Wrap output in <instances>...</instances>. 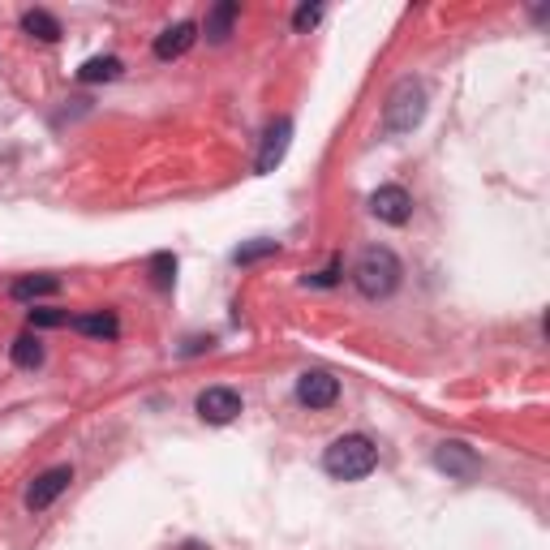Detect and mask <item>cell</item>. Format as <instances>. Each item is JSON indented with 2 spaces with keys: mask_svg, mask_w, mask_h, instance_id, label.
<instances>
[{
  "mask_svg": "<svg viewBox=\"0 0 550 550\" xmlns=\"http://www.w3.org/2000/svg\"><path fill=\"white\" fill-rule=\"evenodd\" d=\"M379 465V447H374L370 434H340L336 443L323 452V469L336 477V482H361Z\"/></svg>",
  "mask_w": 550,
  "mask_h": 550,
  "instance_id": "1",
  "label": "cell"
},
{
  "mask_svg": "<svg viewBox=\"0 0 550 550\" xmlns=\"http://www.w3.org/2000/svg\"><path fill=\"white\" fill-rule=\"evenodd\" d=\"M400 275H404L400 258L387 250V245H370V250H361L357 267H353V284H357L361 297L383 301V297H392L400 288Z\"/></svg>",
  "mask_w": 550,
  "mask_h": 550,
  "instance_id": "2",
  "label": "cell"
},
{
  "mask_svg": "<svg viewBox=\"0 0 550 550\" xmlns=\"http://www.w3.org/2000/svg\"><path fill=\"white\" fill-rule=\"evenodd\" d=\"M422 117H426V86L413 78L396 82V91L383 104V129L387 134H409V129L422 125Z\"/></svg>",
  "mask_w": 550,
  "mask_h": 550,
  "instance_id": "3",
  "label": "cell"
},
{
  "mask_svg": "<svg viewBox=\"0 0 550 550\" xmlns=\"http://www.w3.org/2000/svg\"><path fill=\"white\" fill-rule=\"evenodd\" d=\"M69 482H74V469L69 465H52L43 469L31 486H26V512H48L56 499L69 490Z\"/></svg>",
  "mask_w": 550,
  "mask_h": 550,
  "instance_id": "4",
  "label": "cell"
},
{
  "mask_svg": "<svg viewBox=\"0 0 550 550\" xmlns=\"http://www.w3.org/2000/svg\"><path fill=\"white\" fill-rule=\"evenodd\" d=\"M370 215H374V220H383V224H392V228L409 224L413 220L409 190H404V185H379V190L370 194Z\"/></svg>",
  "mask_w": 550,
  "mask_h": 550,
  "instance_id": "5",
  "label": "cell"
},
{
  "mask_svg": "<svg viewBox=\"0 0 550 550\" xmlns=\"http://www.w3.org/2000/svg\"><path fill=\"white\" fill-rule=\"evenodd\" d=\"M434 469L447 473V477H460V482H469V477H477V469H482V460H477V452L469 443L447 439V443L434 447Z\"/></svg>",
  "mask_w": 550,
  "mask_h": 550,
  "instance_id": "6",
  "label": "cell"
},
{
  "mask_svg": "<svg viewBox=\"0 0 550 550\" xmlns=\"http://www.w3.org/2000/svg\"><path fill=\"white\" fill-rule=\"evenodd\" d=\"M194 409L207 426H228V422H237V413H241V392H233V387H207Z\"/></svg>",
  "mask_w": 550,
  "mask_h": 550,
  "instance_id": "7",
  "label": "cell"
},
{
  "mask_svg": "<svg viewBox=\"0 0 550 550\" xmlns=\"http://www.w3.org/2000/svg\"><path fill=\"white\" fill-rule=\"evenodd\" d=\"M297 400L306 409H331L340 400V379H331L327 370H306L297 379Z\"/></svg>",
  "mask_w": 550,
  "mask_h": 550,
  "instance_id": "8",
  "label": "cell"
},
{
  "mask_svg": "<svg viewBox=\"0 0 550 550\" xmlns=\"http://www.w3.org/2000/svg\"><path fill=\"white\" fill-rule=\"evenodd\" d=\"M288 138H293V121H288V117H280V121L267 125L263 151H258V172H275V164H280L284 151H288Z\"/></svg>",
  "mask_w": 550,
  "mask_h": 550,
  "instance_id": "9",
  "label": "cell"
},
{
  "mask_svg": "<svg viewBox=\"0 0 550 550\" xmlns=\"http://www.w3.org/2000/svg\"><path fill=\"white\" fill-rule=\"evenodd\" d=\"M194 39H198V26L194 22H177V26H168V31L155 39V56H159V61H177V56H185L194 48Z\"/></svg>",
  "mask_w": 550,
  "mask_h": 550,
  "instance_id": "10",
  "label": "cell"
},
{
  "mask_svg": "<svg viewBox=\"0 0 550 550\" xmlns=\"http://www.w3.org/2000/svg\"><path fill=\"white\" fill-rule=\"evenodd\" d=\"M69 327L78 331V336H91V340H117L121 336V323L112 310H95V314H78L69 318Z\"/></svg>",
  "mask_w": 550,
  "mask_h": 550,
  "instance_id": "11",
  "label": "cell"
},
{
  "mask_svg": "<svg viewBox=\"0 0 550 550\" xmlns=\"http://www.w3.org/2000/svg\"><path fill=\"white\" fill-rule=\"evenodd\" d=\"M237 18H241V5H237V0H220V5H215V9L207 13L202 31H207V39H211V43H224L228 35H233Z\"/></svg>",
  "mask_w": 550,
  "mask_h": 550,
  "instance_id": "12",
  "label": "cell"
},
{
  "mask_svg": "<svg viewBox=\"0 0 550 550\" xmlns=\"http://www.w3.org/2000/svg\"><path fill=\"white\" fill-rule=\"evenodd\" d=\"M9 293H13V301H39V297L61 293V280H56V275H22Z\"/></svg>",
  "mask_w": 550,
  "mask_h": 550,
  "instance_id": "13",
  "label": "cell"
},
{
  "mask_svg": "<svg viewBox=\"0 0 550 550\" xmlns=\"http://www.w3.org/2000/svg\"><path fill=\"white\" fill-rule=\"evenodd\" d=\"M22 31L43 39V43H56V39H61V22H56L48 9H26L22 13Z\"/></svg>",
  "mask_w": 550,
  "mask_h": 550,
  "instance_id": "14",
  "label": "cell"
},
{
  "mask_svg": "<svg viewBox=\"0 0 550 550\" xmlns=\"http://www.w3.org/2000/svg\"><path fill=\"white\" fill-rule=\"evenodd\" d=\"M9 357H13V366H18V370H35V366H43V357H48V353H43V340L26 331V336L13 340Z\"/></svg>",
  "mask_w": 550,
  "mask_h": 550,
  "instance_id": "15",
  "label": "cell"
},
{
  "mask_svg": "<svg viewBox=\"0 0 550 550\" xmlns=\"http://www.w3.org/2000/svg\"><path fill=\"white\" fill-rule=\"evenodd\" d=\"M121 74V61L117 56H91L82 69H78V82H112Z\"/></svg>",
  "mask_w": 550,
  "mask_h": 550,
  "instance_id": "16",
  "label": "cell"
},
{
  "mask_svg": "<svg viewBox=\"0 0 550 550\" xmlns=\"http://www.w3.org/2000/svg\"><path fill=\"white\" fill-rule=\"evenodd\" d=\"M271 254H280V241H254V245H241V250L233 254V263L250 267V263H258V258H271Z\"/></svg>",
  "mask_w": 550,
  "mask_h": 550,
  "instance_id": "17",
  "label": "cell"
},
{
  "mask_svg": "<svg viewBox=\"0 0 550 550\" xmlns=\"http://www.w3.org/2000/svg\"><path fill=\"white\" fill-rule=\"evenodd\" d=\"M318 18H323V5H301V9L293 13V31H297V35L314 31V26H318Z\"/></svg>",
  "mask_w": 550,
  "mask_h": 550,
  "instance_id": "18",
  "label": "cell"
},
{
  "mask_svg": "<svg viewBox=\"0 0 550 550\" xmlns=\"http://www.w3.org/2000/svg\"><path fill=\"white\" fill-rule=\"evenodd\" d=\"M340 271H344V263H340V258H331V263L318 271V275H306V284H310V288H331V284L340 280Z\"/></svg>",
  "mask_w": 550,
  "mask_h": 550,
  "instance_id": "19",
  "label": "cell"
},
{
  "mask_svg": "<svg viewBox=\"0 0 550 550\" xmlns=\"http://www.w3.org/2000/svg\"><path fill=\"white\" fill-rule=\"evenodd\" d=\"M31 327H69V314L65 310H31Z\"/></svg>",
  "mask_w": 550,
  "mask_h": 550,
  "instance_id": "20",
  "label": "cell"
},
{
  "mask_svg": "<svg viewBox=\"0 0 550 550\" xmlns=\"http://www.w3.org/2000/svg\"><path fill=\"white\" fill-rule=\"evenodd\" d=\"M151 271H155V280H159V288H168V284H172V271H177V258H172V254H155V263H151Z\"/></svg>",
  "mask_w": 550,
  "mask_h": 550,
  "instance_id": "21",
  "label": "cell"
},
{
  "mask_svg": "<svg viewBox=\"0 0 550 550\" xmlns=\"http://www.w3.org/2000/svg\"><path fill=\"white\" fill-rule=\"evenodd\" d=\"M181 550H211V546H207V542H185Z\"/></svg>",
  "mask_w": 550,
  "mask_h": 550,
  "instance_id": "22",
  "label": "cell"
}]
</instances>
